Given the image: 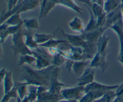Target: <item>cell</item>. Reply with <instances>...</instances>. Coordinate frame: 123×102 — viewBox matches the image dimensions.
I'll use <instances>...</instances> for the list:
<instances>
[{"label": "cell", "instance_id": "1", "mask_svg": "<svg viewBox=\"0 0 123 102\" xmlns=\"http://www.w3.org/2000/svg\"><path fill=\"white\" fill-rule=\"evenodd\" d=\"M55 66L52 65L44 69H34L28 65L22 66L21 78L28 85L49 88Z\"/></svg>", "mask_w": 123, "mask_h": 102}, {"label": "cell", "instance_id": "2", "mask_svg": "<svg viewBox=\"0 0 123 102\" xmlns=\"http://www.w3.org/2000/svg\"><path fill=\"white\" fill-rule=\"evenodd\" d=\"M40 4V0H23L19 2L12 10L3 12L0 16V24L4 22L12 14L14 13H21L34 10Z\"/></svg>", "mask_w": 123, "mask_h": 102}, {"label": "cell", "instance_id": "3", "mask_svg": "<svg viewBox=\"0 0 123 102\" xmlns=\"http://www.w3.org/2000/svg\"><path fill=\"white\" fill-rule=\"evenodd\" d=\"M13 45L12 49L15 55L33 54V51L28 48L24 41V35L23 31V26L16 33L12 36Z\"/></svg>", "mask_w": 123, "mask_h": 102}, {"label": "cell", "instance_id": "4", "mask_svg": "<svg viewBox=\"0 0 123 102\" xmlns=\"http://www.w3.org/2000/svg\"><path fill=\"white\" fill-rule=\"evenodd\" d=\"M52 34L55 38L66 40L73 46L82 47L85 42V38L82 34H80L79 35L67 34L61 27L56 28Z\"/></svg>", "mask_w": 123, "mask_h": 102}, {"label": "cell", "instance_id": "5", "mask_svg": "<svg viewBox=\"0 0 123 102\" xmlns=\"http://www.w3.org/2000/svg\"><path fill=\"white\" fill-rule=\"evenodd\" d=\"M118 86V85H106L94 81L85 86V93L91 92L95 97V99L97 100L101 98L108 91L116 90Z\"/></svg>", "mask_w": 123, "mask_h": 102}, {"label": "cell", "instance_id": "6", "mask_svg": "<svg viewBox=\"0 0 123 102\" xmlns=\"http://www.w3.org/2000/svg\"><path fill=\"white\" fill-rule=\"evenodd\" d=\"M85 94V86H77L73 87L62 88L61 95L62 98L66 100H79Z\"/></svg>", "mask_w": 123, "mask_h": 102}, {"label": "cell", "instance_id": "7", "mask_svg": "<svg viewBox=\"0 0 123 102\" xmlns=\"http://www.w3.org/2000/svg\"><path fill=\"white\" fill-rule=\"evenodd\" d=\"M60 72V67H54L52 74L50 86L48 88V91L50 93L58 96H61V91L64 86H65L64 84L61 82L58 79Z\"/></svg>", "mask_w": 123, "mask_h": 102}, {"label": "cell", "instance_id": "8", "mask_svg": "<svg viewBox=\"0 0 123 102\" xmlns=\"http://www.w3.org/2000/svg\"><path fill=\"white\" fill-rule=\"evenodd\" d=\"M61 99L62 96L50 93L48 88L37 86V98L35 102H58Z\"/></svg>", "mask_w": 123, "mask_h": 102}, {"label": "cell", "instance_id": "9", "mask_svg": "<svg viewBox=\"0 0 123 102\" xmlns=\"http://www.w3.org/2000/svg\"><path fill=\"white\" fill-rule=\"evenodd\" d=\"M39 19L46 18L50 11L58 5L57 0H40Z\"/></svg>", "mask_w": 123, "mask_h": 102}, {"label": "cell", "instance_id": "10", "mask_svg": "<svg viewBox=\"0 0 123 102\" xmlns=\"http://www.w3.org/2000/svg\"><path fill=\"white\" fill-rule=\"evenodd\" d=\"M106 57L102 56L97 52L94 55L90 64V67L93 68H99L102 73H104L109 67L108 62L106 61Z\"/></svg>", "mask_w": 123, "mask_h": 102}, {"label": "cell", "instance_id": "11", "mask_svg": "<svg viewBox=\"0 0 123 102\" xmlns=\"http://www.w3.org/2000/svg\"><path fill=\"white\" fill-rule=\"evenodd\" d=\"M94 77L95 68L89 67L85 69L82 74L80 76L79 78L77 79V81L78 82V85L82 86H86L94 81Z\"/></svg>", "mask_w": 123, "mask_h": 102}, {"label": "cell", "instance_id": "12", "mask_svg": "<svg viewBox=\"0 0 123 102\" xmlns=\"http://www.w3.org/2000/svg\"><path fill=\"white\" fill-rule=\"evenodd\" d=\"M108 28L105 26H100L97 28V29L89 32H84L82 34L84 36L85 41L92 42V43H97V41L99 39L100 37L104 34Z\"/></svg>", "mask_w": 123, "mask_h": 102}, {"label": "cell", "instance_id": "13", "mask_svg": "<svg viewBox=\"0 0 123 102\" xmlns=\"http://www.w3.org/2000/svg\"><path fill=\"white\" fill-rule=\"evenodd\" d=\"M91 9L94 16L96 17L98 27L104 26L106 13L105 12L103 6L98 4L96 2H93Z\"/></svg>", "mask_w": 123, "mask_h": 102}, {"label": "cell", "instance_id": "14", "mask_svg": "<svg viewBox=\"0 0 123 102\" xmlns=\"http://www.w3.org/2000/svg\"><path fill=\"white\" fill-rule=\"evenodd\" d=\"M81 48L83 49L84 60H91L97 52L96 43L85 41V43Z\"/></svg>", "mask_w": 123, "mask_h": 102}, {"label": "cell", "instance_id": "15", "mask_svg": "<svg viewBox=\"0 0 123 102\" xmlns=\"http://www.w3.org/2000/svg\"><path fill=\"white\" fill-rule=\"evenodd\" d=\"M110 40V37L103 34L97 41V53L102 56L106 57L108 54V45Z\"/></svg>", "mask_w": 123, "mask_h": 102}, {"label": "cell", "instance_id": "16", "mask_svg": "<svg viewBox=\"0 0 123 102\" xmlns=\"http://www.w3.org/2000/svg\"><path fill=\"white\" fill-rule=\"evenodd\" d=\"M121 17H122L121 7H120L112 12L106 14L104 26L108 29L109 28L110 26L112 25L117 20H118Z\"/></svg>", "mask_w": 123, "mask_h": 102}, {"label": "cell", "instance_id": "17", "mask_svg": "<svg viewBox=\"0 0 123 102\" xmlns=\"http://www.w3.org/2000/svg\"><path fill=\"white\" fill-rule=\"evenodd\" d=\"M23 31L24 35V41L26 46L31 50H34L39 48V46L34 38V34L32 31L27 30L23 26Z\"/></svg>", "mask_w": 123, "mask_h": 102}, {"label": "cell", "instance_id": "18", "mask_svg": "<svg viewBox=\"0 0 123 102\" xmlns=\"http://www.w3.org/2000/svg\"><path fill=\"white\" fill-rule=\"evenodd\" d=\"M88 60H80L74 61L72 66V70L76 76H80L82 74L86 67L88 65Z\"/></svg>", "mask_w": 123, "mask_h": 102}, {"label": "cell", "instance_id": "19", "mask_svg": "<svg viewBox=\"0 0 123 102\" xmlns=\"http://www.w3.org/2000/svg\"><path fill=\"white\" fill-rule=\"evenodd\" d=\"M68 26L72 31L82 34L85 30V26L83 21L79 17H74L69 23Z\"/></svg>", "mask_w": 123, "mask_h": 102}, {"label": "cell", "instance_id": "20", "mask_svg": "<svg viewBox=\"0 0 123 102\" xmlns=\"http://www.w3.org/2000/svg\"><path fill=\"white\" fill-rule=\"evenodd\" d=\"M28 86L27 83L25 81L15 82L14 87L18 93V97L20 99L25 98L28 94Z\"/></svg>", "mask_w": 123, "mask_h": 102}, {"label": "cell", "instance_id": "21", "mask_svg": "<svg viewBox=\"0 0 123 102\" xmlns=\"http://www.w3.org/2000/svg\"><path fill=\"white\" fill-rule=\"evenodd\" d=\"M58 5L68 8L79 14H82V8L74 2V0H57Z\"/></svg>", "mask_w": 123, "mask_h": 102}, {"label": "cell", "instance_id": "22", "mask_svg": "<svg viewBox=\"0 0 123 102\" xmlns=\"http://www.w3.org/2000/svg\"><path fill=\"white\" fill-rule=\"evenodd\" d=\"M121 0H105L103 10L106 14L121 7Z\"/></svg>", "mask_w": 123, "mask_h": 102}, {"label": "cell", "instance_id": "23", "mask_svg": "<svg viewBox=\"0 0 123 102\" xmlns=\"http://www.w3.org/2000/svg\"><path fill=\"white\" fill-rule=\"evenodd\" d=\"M85 7H86V9H87L88 10V12L89 13L90 19H89V21L88 22L87 25L85 26L84 32H89V31L96 30L97 28H98V25H97V20H96V17L94 15L93 13L92 12V10H91V8L88 7H86V6H85Z\"/></svg>", "mask_w": 123, "mask_h": 102}, {"label": "cell", "instance_id": "24", "mask_svg": "<svg viewBox=\"0 0 123 102\" xmlns=\"http://www.w3.org/2000/svg\"><path fill=\"white\" fill-rule=\"evenodd\" d=\"M109 28L111 29L115 32L119 38V40H123V18L121 17L118 20H117Z\"/></svg>", "mask_w": 123, "mask_h": 102}, {"label": "cell", "instance_id": "25", "mask_svg": "<svg viewBox=\"0 0 123 102\" xmlns=\"http://www.w3.org/2000/svg\"><path fill=\"white\" fill-rule=\"evenodd\" d=\"M23 26L27 30L33 31L40 28L38 20L35 18H30L23 19Z\"/></svg>", "mask_w": 123, "mask_h": 102}, {"label": "cell", "instance_id": "26", "mask_svg": "<svg viewBox=\"0 0 123 102\" xmlns=\"http://www.w3.org/2000/svg\"><path fill=\"white\" fill-rule=\"evenodd\" d=\"M36 58L33 54H25L19 56L18 61V66H23L24 65L31 66L33 62H36Z\"/></svg>", "mask_w": 123, "mask_h": 102}, {"label": "cell", "instance_id": "27", "mask_svg": "<svg viewBox=\"0 0 123 102\" xmlns=\"http://www.w3.org/2000/svg\"><path fill=\"white\" fill-rule=\"evenodd\" d=\"M4 84V92L7 94L10 91L14 88V83L13 82L12 79V72H7L5 76L3 81Z\"/></svg>", "mask_w": 123, "mask_h": 102}, {"label": "cell", "instance_id": "28", "mask_svg": "<svg viewBox=\"0 0 123 102\" xmlns=\"http://www.w3.org/2000/svg\"><path fill=\"white\" fill-rule=\"evenodd\" d=\"M8 26H16L23 24V19L20 17V14L18 13L12 14L4 22Z\"/></svg>", "mask_w": 123, "mask_h": 102}, {"label": "cell", "instance_id": "29", "mask_svg": "<svg viewBox=\"0 0 123 102\" xmlns=\"http://www.w3.org/2000/svg\"><path fill=\"white\" fill-rule=\"evenodd\" d=\"M34 38L36 42H37L38 46L40 44L46 43L49 40L53 38H55L53 34H46L42 33H36L34 34Z\"/></svg>", "mask_w": 123, "mask_h": 102}, {"label": "cell", "instance_id": "30", "mask_svg": "<svg viewBox=\"0 0 123 102\" xmlns=\"http://www.w3.org/2000/svg\"><path fill=\"white\" fill-rule=\"evenodd\" d=\"M67 42V41L64 40H61V39H57V38H53L52 39L49 40L46 43H43V44L39 45V47L41 48H43L44 49H47L49 48H58L59 46L62 43Z\"/></svg>", "mask_w": 123, "mask_h": 102}, {"label": "cell", "instance_id": "31", "mask_svg": "<svg viewBox=\"0 0 123 102\" xmlns=\"http://www.w3.org/2000/svg\"><path fill=\"white\" fill-rule=\"evenodd\" d=\"M66 59L61 54H56L52 56L51 63L52 65L56 67H60V66L66 61Z\"/></svg>", "mask_w": 123, "mask_h": 102}, {"label": "cell", "instance_id": "32", "mask_svg": "<svg viewBox=\"0 0 123 102\" xmlns=\"http://www.w3.org/2000/svg\"><path fill=\"white\" fill-rule=\"evenodd\" d=\"M117 97L115 90H110L106 92L101 98H99L102 102H112Z\"/></svg>", "mask_w": 123, "mask_h": 102}, {"label": "cell", "instance_id": "33", "mask_svg": "<svg viewBox=\"0 0 123 102\" xmlns=\"http://www.w3.org/2000/svg\"><path fill=\"white\" fill-rule=\"evenodd\" d=\"M7 27L8 25L5 22L0 25V42L2 43H3L10 36L7 31Z\"/></svg>", "mask_w": 123, "mask_h": 102}, {"label": "cell", "instance_id": "34", "mask_svg": "<svg viewBox=\"0 0 123 102\" xmlns=\"http://www.w3.org/2000/svg\"><path fill=\"white\" fill-rule=\"evenodd\" d=\"M18 97V93H17L16 88L14 87L10 91L7 92V94H5L4 97L1 99V100L0 101V102H9L10 100L12 99V98H16V99H17Z\"/></svg>", "mask_w": 123, "mask_h": 102}, {"label": "cell", "instance_id": "35", "mask_svg": "<svg viewBox=\"0 0 123 102\" xmlns=\"http://www.w3.org/2000/svg\"><path fill=\"white\" fill-rule=\"evenodd\" d=\"M30 88L27 96L31 102H35L37 98V86L30 85Z\"/></svg>", "mask_w": 123, "mask_h": 102}, {"label": "cell", "instance_id": "36", "mask_svg": "<svg viewBox=\"0 0 123 102\" xmlns=\"http://www.w3.org/2000/svg\"><path fill=\"white\" fill-rule=\"evenodd\" d=\"M95 97L91 92H86L84 94L81 98L79 100L80 102H93L95 100Z\"/></svg>", "mask_w": 123, "mask_h": 102}, {"label": "cell", "instance_id": "37", "mask_svg": "<svg viewBox=\"0 0 123 102\" xmlns=\"http://www.w3.org/2000/svg\"><path fill=\"white\" fill-rule=\"evenodd\" d=\"M23 26V24L16 25V26H8L7 27V31L10 36H13L15 33H16Z\"/></svg>", "mask_w": 123, "mask_h": 102}, {"label": "cell", "instance_id": "38", "mask_svg": "<svg viewBox=\"0 0 123 102\" xmlns=\"http://www.w3.org/2000/svg\"><path fill=\"white\" fill-rule=\"evenodd\" d=\"M19 0H8L7 2V11L12 10L18 4Z\"/></svg>", "mask_w": 123, "mask_h": 102}, {"label": "cell", "instance_id": "39", "mask_svg": "<svg viewBox=\"0 0 123 102\" xmlns=\"http://www.w3.org/2000/svg\"><path fill=\"white\" fill-rule=\"evenodd\" d=\"M74 61H72L70 60H67L66 61V68L67 70V72L69 73L70 72V71L72 70V66H73V64Z\"/></svg>", "mask_w": 123, "mask_h": 102}, {"label": "cell", "instance_id": "40", "mask_svg": "<svg viewBox=\"0 0 123 102\" xmlns=\"http://www.w3.org/2000/svg\"><path fill=\"white\" fill-rule=\"evenodd\" d=\"M7 71L5 68H2L0 69V84L3 82L5 76L6 75Z\"/></svg>", "mask_w": 123, "mask_h": 102}, {"label": "cell", "instance_id": "41", "mask_svg": "<svg viewBox=\"0 0 123 102\" xmlns=\"http://www.w3.org/2000/svg\"><path fill=\"white\" fill-rule=\"evenodd\" d=\"M78 1L82 2L85 6L90 7V8H91L92 4H93V2L92 1V0H78Z\"/></svg>", "mask_w": 123, "mask_h": 102}, {"label": "cell", "instance_id": "42", "mask_svg": "<svg viewBox=\"0 0 123 102\" xmlns=\"http://www.w3.org/2000/svg\"><path fill=\"white\" fill-rule=\"evenodd\" d=\"M117 58H123V40H120V52Z\"/></svg>", "mask_w": 123, "mask_h": 102}, {"label": "cell", "instance_id": "43", "mask_svg": "<svg viewBox=\"0 0 123 102\" xmlns=\"http://www.w3.org/2000/svg\"><path fill=\"white\" fill-rule=\"evenodd\" d=\"M16 102H31L27 96H26L25 98H23V99H20V98L18 97L16 99Z\"/></svg>", "mask_w": 123, "mask_h": 102}, {"label": "cell", "instance_id": "44", "mask_svg": "<svg viewBox=\"0 0 123 102\" xmlns=\"http://www.w3.org/2000/svg\"><path fill=\"white\" fill-rule=\"evenodd\" d=\"M2 43H1V42H0V59L2 58V54H3V50H2Z\"/></svg>", "mask_w": 123, "mask_h": 102}, {"label": "cell", "instance_id": "45", "mask_svg": "<svg viewBox=\"0 0 123 102\" xmlns=\"http://www.w3.org/2000/svg\"><path fill=\"white\" fill-rule=\"evenodd\" d=\"M105 2V0H97L96 1V3H97L98 4L100 5V6H103V4H104Z\"/></svg>", "mask_w": 123, "mask_h": 102}, {"label": "cell", "instance_id": "46", "mask_svg": "<svg viewBox=\"0 0 123 102\" xmlns=\"http://www.w3.org/2000/svg\"><path fill=\"white\" fill-rule=\"evenodd\" d=\"M58 102H70L68 100H66V99H64V98H62V99L58 101Z\"/></svg>", "mask_w": 123, "mask_h": 102}, {"label": "cell", "instance_id": "47", "mask_svg": "<svg viewBox=\"0 0 123 102\" xmlns=\"http://www.w3.org/2000/svg\"><path fill=\"white\" fill-rule=\"evenodd\" d=\"M117 60L123 66V58H117Z\"/></svg>", "mask_w": 123, "mask_h": 102}, {"label": "cell", "instance_id": "48", "mask_svg": "<svg viewBox=\"0 0 123 102\" xmlns=\"http://www.w3.org/2000/svg\"><path fill=\"white\" fill-rule=\"evenodd\" d=\"M70 102H80L79 100H68Z\"/></svg>", "mask_w": 123, "mask_h": 102}, {"label": "cell", "instance_id": "49", "mask_svg": "<svg viewBox=\"0 0 123 102\" xmlns=\"http://www.w3.org/2000/svg\"><path fill=\"white\" fill-rule=\"evenodd\" d=\"M112 102H119L118 98L117 97H116V98H115V99H114V100H113Z\"/></svg>", "mask_w": 123, "mask_h": 102}, {"label": "cell", "instance_id": "50", "mask_svg": "<svg viewBox=\"0 0 123 102\" xmlns=\"http://www.w3.org/2000/svg\"><path fill=\"white\" fill-rule=\"evenodd\" d=\"M93 102H100L99 99H97V100H95Z\"/></svg>", "mask_w": 123, "mask_h": 102}, {"label": "cell", "instance_id": "51", "mask_svg": "<svg viewBox=\"0 0 123 102\" xmlns=\"http://www.w3.org/2000/svg\"><path fill=\"white\" fill-rule=\"evenodd\" d=\"M121 13H122V16L123 18V7L121 8Z\"/></svg>", "mask_w": 123, "mask_h": 102}, {"label": "cell", "instance_id": "52", "mask_svg": "<svg viewBox=\"0 0 123 102\" xmlns=\"http://www.w3.org/2000/svg\"><path fill=\"white\" fill-rule=\"evenodd\" d=\"M121 8L123 7V0H121Z\"/></svg>", "mask_w": 123, "mask_h": 102}, {"label": "cell", "instance_id": "53", "mask_svg": "<svg viewBox=\"0 0 123 102\" xmlns=\"http://www.w3.org/2000/svg\"><path fill=\"white\" fill-rule=\"evenodd\" d=\"M23 0H19V2H18V4L19 3V2H22V1Z\"/></svg>", "mask_w": 123, "mask_h": 102}, {"label": "cell", "instance_id": "54", "mask_svg": "<svg viewBox=\"0 0 123 102\" xmlns=\"http://www.w3.org/2000/svg\"><path fill=\"white\" fill-rule=\"evenodd\" d=\"M7 1H8V0H6V2H7Z\"/></svg>", "mask_w": 123, "mask_h": 102}]
</instances>
